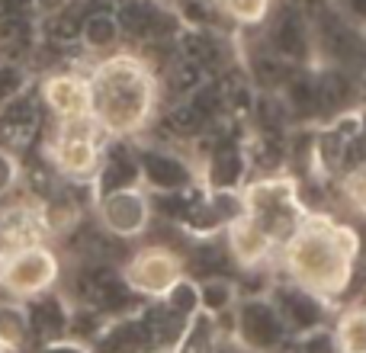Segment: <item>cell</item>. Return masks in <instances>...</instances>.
Instances as JSON below:
<instances>
[{"instance_id": "52a82bcc", "label": "cell", "mask_w": 366, "mask_h": 353, "mask_svg": "<svg viewBox=\"0 0 366 353\" xmlns=\"http://www.w3.org/2000/svg\"><path fill=\"white\" fill-rule=\"evenodd\" d=\"M187 273V260L164 244H145L122 264V283L139 299L161 302L174 283Z\"/></svg>"}, {"instance_id": "6da1fadb", "label": "cell", "mask_w": 366, "mask_h": 353, "mask_svg": "<svg viewBox=\"0 0 366 353\" xmlns=\"http://www.w3.org/2000/svg\"><path fill=\"white\" fill-rule=\"evenodd\" d=\"M357 260H360L357 228L328 212H312V209L277 254L286 283L315 296L325 305L347 292L357 273Z\"/></svg>"}, {"instance_id": "cb8c5ba5", "label": "cell", "mask_w": 366, "mask_h": 353, "mask_svg": "<svg viewBox=\"0 0 366 353\" xmlns=\"http://www.w3.org/2000/svg\"><path fill=\"white\" fill-rule=\"evenodd\" d=\"M19 180H23V164H19V158L10 148L0 145V199L10 196L19 187Z\"/></svg>"}, {"instance_id": "7402d4cb", "label": "cell", "mask_w": 366, "mask_h": 353, "mask_svg": "<svg viewBox=\"0 0 366 353\" xmlns=\"http://www.w3.org/2000/svg\"><path fill=\"white\" fill-rule=\"evenodd\" d=\"M344 196H347L350 209L366 219V164L344 174Z\"/></svg>"}, {"instance_id": "44dd1931", "label": "cell", "mask_w": 366, "mask_h": 353, "mask_svg": "<svg viewBox=\"0 0 366 353\" xmlns=\"http://www.w3.org/2000/svg\"><path fill=\"white\" fill-rule=\"evenodd\" d=\"M219 10L238 26H257L270 16L273 0H219Z\"/></svg>"}, {"instance_id": "8992f818", "label": "cell", "mask_w": 366, "mask_h": 353, "mask_svg": "<svg viewBox=\"0 0 366 353\" xmlns=\"http://www.w3.org/2000/svg\"><path fill=\"white\" fill-rule=\"evenodd\" d=\"M228 318H232L234 344L247 353H283L292 337L270 292H241Z\"/></svg>"}, {"instance_id": "8fae6325", "label": "cell", "mask_w": 366, "mask_h": 353, "mask_svg": "<svg viewBox=\"0 0 366 353\" xmlns=\"http://www.w3.org/2000/svg\"><path fill=\"white\" fill-rule=\"evenodd\" d=\"M270 299L277 302L280 315H283L286 328H290L292 337H302L305 331L312 328H322V318H325V302H318L315 296H309V292L296 289V286H277V289L270 292Z\"/></svg>"}, {"instance_id": "3957f363", "label": "cell", "mask_w": 366, "mask_h": 353, "mask_svg": "<svg viewBox=\"0 0 366 353\" xmlns=\"http://www.w3.org/2000/svg\"><path fill=\"white\" fill-rule=\"evenodd\" d=\"M241 212L267 234L277 247L290 241V234L302 225L309 209L302 206L299 183L290 174L257 176L241 187Z\"/></svg>"}, {"instance_id": "ba28073f", "label": "cell", "mask_w": 366, "mask_h": 353, "mask_svg": "<svg viewBox=\"0 0 366 353\" xmlns=\"http://www.w3.org/2000/svg\"><path fill=\"white\" fill-rule=\"evenodd\" d=\"M94 212L100 228L109 238L135 241L152 228L154 219V199L148 196L145 187H126V189H109L94 199Z\"/></svg>"}, {"instance_id": "f1b7e54d", "label": "cell", "mask_w": 366, "mask_h": 353, "mask_svg": "<svg viewBox=\"0 0 366 353\" xmlns=\"http://www.w3.org/2000/svg\"><path fill=\"white\" fill-rule=\"evenodd\" d=\"M0 353H6V350H4V347H0Z\"/></svg>"}, {"instance_id": "7c38bea8", "label": "cell", "mask_w": 366, "mask_h": 353, "mask_svg": "<svg viewBox=\"0 0 366 353\" xmlns=\"http://www.w3.org/2000/svg\"><path fill=\"white\" fill-rule=\"evenodd\" d=\"M29 312V324H32V347L45 341H58V337H68L71 331V302L61 292H49V296H39L32 302H26Z\"/></svg>"}, {"instance_id": "277c9868", "label": "cell", "mask_w": 366, "mask_h": 353, "mask_svg": "<svg viewBox=\"0 0 366 353\" xmlns=\"http://www.w3.org/2000/svg\"><path fill=\"white\" fill-rule=\"evenodd\" d=\"M109 139L100 132L90 116L84 119H61L45 145V158L51 161L58 174L71 183H90L94 187L100 174L103 154H107Z\"/></svg>"}, {"instance_id": "9c48e42d", "label": "cell", "mask_w": 366, "mask_h": 353, "mask_svg": "<svg viewBox=\"0 0 366 353\" xmlns=\"http://www.w3.org/2000/svg\"><path fill=\"white\" fill-rule=\"evenodd\" d=\"M139 183L148 196H183L199 187V174L183 154L161 145H135Z\"/></svg>"}, {"instance_id": "ffe728a7", "label": "cell", "mask_w": 366, "mask_h": 353, "mask_svg": "<svg viewBox=\"0 0 366 353\" xmlns=\"http://www.w3.org/2000/svg\"><path fill=\"white\" fill-rule=\"evenodd\" d=\"M161 305H164L167 312H174L177 318H183V322H189V318L199 312V279L183 273L177 283L167 289V296L161 299Z\"/></svg>"}, {"instance_id": "5b68a950", "label": "cell", "mask_w": 366, "mask_h": 353, "mask_svg": "<svg viewBox=\"0 0 366 353\" xmlns=\"http://www.w3.org/2000/svg\"><path fill=\"white\" fill-rule=\"evenodd\" d=\"M58 283H61V257L49 241L10 247L0 254V292H4V299L32 302L39 296L55 292Z\"/></svg>"}, {"instance_id": "83f0119b", "label": "cell", "mask_w": 366, "mask_h": 353, "mask_svg": "<svg viewBox=\"0 0 366 353\" xmlns=\"http://www.w3.org/2000/svg\"><path fill=\"white\" fill-rule=\"evenodd\" d=\"M148 353H171V350H148Z\"/></svg>"}, {"instance_id": "e0dca14e", "label": "cell", "mask_w": 366, "mask_h": 353, "mask_svg": "<svg viewBox=\"0 0 366 353\" xmlns=\"http://www.w3.org/2000/svg\"><path fill=\"white\" fill-rule=\"evenodd\" d=\"M241 299V286L228 277H206L199 279V312L212 318H225L234 312Z\"/></svg>"}, {"instance_id": "d6986e66", "label": "cell", "mask_w": 366, "mask_h": 353, "mask_svg": "<svg viewBox=\"0 0 366 353\" xmlns=\"http://www.w3.org/2000/svg\"><path fill=\"white\" fill-rule=\"evenodd\" d=\"M331 331H335L341 353H366V305H354V309L341 312V318Z\"/></svg>"}, {"instance_id": "7a4b0ae2", "label": "cell", "mask_w": 366, "mask_h": 353, "mask_svg": "<svg viewBox=\"0 0 366 353\" xmlns=\"http://www.w3.org/2000/svg\"><path fill=\"white\" fill-rule=\"evenodd\" d=\"M90 119L109 141H135L158 113L161 84L154 68L135 51L103 55L87 71Z\"/></svg>"}, {"instance_id": "2e32d148", "label": "cell", "mask_w": 366, "mask_h": 353, "mask_svg": "<svg viewBox=\"0 0 366 353\" xmlns=\"http://www.w3.org/2000/svg\"><path fill=\"white\" fill-rule=\"evenodd\" d=\"M0 347L10 350H32V324L26 302L0 299Z\"/></svg>"}, {"instance_id": "9a60e30c", "label": "cell", "mask_w": 366, "mask_h": 353, "mask_svg": "<svg viewBox=\"0 0 366 353\" xmlns=\"http://www.w3.org/2000/svg\"><path fill=\"white\" fill-rule=\"evenodd\" d=\"M171 353H222V322L206 312H196L183 324Z\"/></svg>"}, {"instance_id": "ac0fdd59", "label": "cell", "mask_w": 366, "mask_h": 353, "mask_svg": "<svg viewBox=\"0 0 366 353\" xmlns=\"http://www.w3.org/2000/svg\"><path fill=\"white\" fill-rule=\"evenodd\" d=\"M244 176V154L238 148H219L209 161L206 189H241Z\"/></svg>"}, {"instance_id": "4fadbf2b", "label": "cell", "mask_w": 366, "mask_h": 353, "mask_svg": "<svg viewBox=\"0 0 366 353\" xmlns=\"http://www.w3.org/2000/svg\"><path fill=\"white\" fill-rule=\"evenodd\" d=\"M126 187H142L135 145L132 141H109L107 154H103L100 174H97V180H94V189H97V196H100V193H109V189H126Z\"/></svg>"}, {"instance_id": "484cf974", "label": "cell", "mask_w": 366, "mask_h": 353, "mask_svg": "<svg viewBox=\"0 0 366 353\" xmlns=\"http://www.w3.org/2000/svg\"><path fill=\"white\" fill-rule=\"evenodd\" d=\"M335 6H337V13H341L347 23L366 29V0H335Z\"/></svg>"}, {"instance_id": "30bf717a", "label": "cell", "mask_w": 366, "mask_h": 353, "mask_svg": "<svg viewBox=\"0 0 366 353\" xmlns=\"http://www.w3.org/2000/svg\"><path fill=\"white\" fill-rule=\"evenodd\" d=\"M39 94H42V103L51 109V116L58 122L90 116V84L87 74H81V71L49 74L42 81V87H39Z\"/></svg>"}, {"instance_id": "d4e9b609", "label": "cell", "mask_w": 366, "mask_h": 353, "mask_svg": "<svg viewBox=\"0 0 366 353\" xmlns=\"http://www.w3.org/2000/svg\"><path fill=\"white\" fill-rule=\"evenodd\" d=\"M29 353H90V344L77 341V337H58V341L36 344Z\"/></svg>"}, {"instance_id": "4316f807", "label": "cell", "mask_w": 366, "mask_h": 353, "mask_svg": "<svg viewBox=\"0 0 366 353\" xmlns=\"http://www.w3.org/2000/svg\"><path fill=\"white\" fill-rule=\"evenodd\" d=\"M354 122H357V139H366V103L354 109Z\"/></svg>"}, {"instance_id": "603a6c76", "label": "cell", "mask_w": 366, "mask_h": 353, "mask_svg": "<svg viewBox=\"0 0 366 353\" xmlns=\"http://www.w3.org/2000/svg\"><path fill=\"white\" fill-rule=\"evenodd\" d=\"M296 341H299V353H341L337 350V341H335V331H331L328 324L305 331Z\"/></svg>"}, {"instance_id": "5bb4252c", "label": "cell", "mask_w": 366, "mask_h": 353, "mask_svg": "<svg viewBox=\"0 0 366 353\" xmlns=\"http://www.w3.org/2000/svg\"><path fill=\"white\" fill-rule=\"evenodd\" d=\"M81 45L94 55H113L116 45L122 42V26H119V16L116 10H97V13H87L81 23V32H77Z\"/></svg>"}]
</instances>
